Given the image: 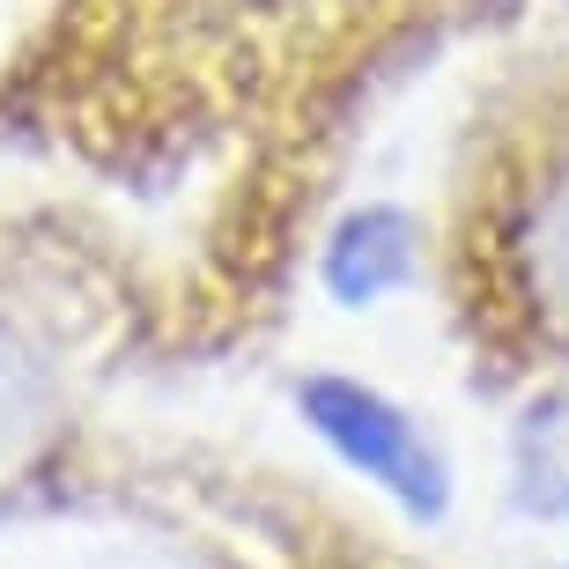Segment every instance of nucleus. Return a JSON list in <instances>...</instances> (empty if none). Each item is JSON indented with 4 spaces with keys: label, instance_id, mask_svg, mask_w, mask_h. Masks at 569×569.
I'll list each match as a JSON object with an SVG mask.
<instances>
[{
    "label": "nucleus",
    "instance_id": "7ed1b4c3",
    "mask_svg": "<svg viewBox=\"0 0 569 569\" xmlns=\"http://www.w3.org/2000/svg\"><path fill=\"white\" fill-rule=\"evenodd\" d=\"M510 510L526 526H569V385L532 392L510 422Z\"/></svg>",
    "mask_w": 569,
    "mask_h": 569
},
{
    "label": "nucleus",
    "instance_id": "f257e3e1",
    "mask_svg": "<svg viewBox=\"0 0 569 569\" xmlns=\"http://www.w3.org/2000/svg\"><path fill=\"white\" fill-rule=\"evenodd\" d=\"M289 400L296 422L326 443V459L340 473H356L362 488H378L407 526L437 532L451 518V496H459L451 451L407 400H392L385 385L356 378V370H303Z\"/></svg>",
    "mask_w": 569,
    "mask_h": 569
},
{
    "label": "nucleus",
    "instance_id": "423d86ee",
    "mask_svg": "<svg viewBox=\"0 0 569 569\" xmlns=\"http://www.w3.org/2000/svg\"><path fill=\"white\" fill-rule=\"evenodd\" d=\"M555 569H569V555H562V562H555Z\"/></svg>",
    "mask_w": 569,
    "mask_h": 569
},
{
    "label": "nucleus",
    "instance_id": "f03ea898",
    "mask_svg": "<svg viewBox=\"0 0 569 569\" xmlns=\"http://www.w3.org/2000/svg\"><path fill=\"white\" fill-rule=\"evenodd\" d=\"M422 274V214L400 200H356L318 244V289L348 318L385 311Z\"/></svg>",
    "mask_w": 569,
    "mask_h": 569
},
{
    "label": "nucleus",
    "instance_id": "39448f33",
    "mask_svg": "<svg viewBox=\"0 0 569 569\" xmlns=\"http://www.w3.org/2000/svg\"><path fill=\"white\" fill-rule=\"evenodd\" d=\"M526 281H532V311L569 340V163L540 186V200L526 214Z\"/></svg>",
    "mask_w": 569,
    "mask_h": 569
},
{
    "label": "nucleus",
    "instance_id": "20e7f679",
    "mask_svg": "<svg viewBox=\"0 0 569 569\" xmlns=\"http://www.w3.org/2000/svg\"><path fill=\"white\" fill-rule=\"evenodd\" d=\"M52 415H60V378H52V362L0 318V473L38 451L44 429H52Z\"/></svg>",
    "mask_w": 569,
    "mask_h": 569
}]
</instances>
